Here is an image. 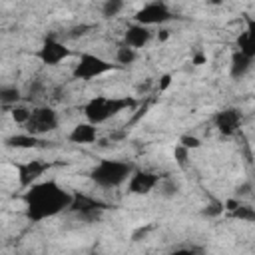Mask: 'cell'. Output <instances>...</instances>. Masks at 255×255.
<instances>
[{"instance_id": "cell-32", "label": "cell", "mask_w": 255, "mask_h": 255, "mask_svg": "<svg viewBox=\"0 0 255 255\" xmlns=\"http://www.w3.org/2000/svg\"><path fill=\"white\" fill-rule=\"evenodd\" d=\"M92 255H98V253H92Z\"/></svg>"}, {"instance_id": "cell-8", "label": "cell", "mask_w": 255, "mask_h": 255, "mask_svg": "<svg viewBox=\"0 0 255 255\" xmlns=\"http://www.w3.org/2000/svg\"><path fill=\"white\" fill-rule=\"evenodd\" d=\"M36 56L46 66H58L60 62H64L70 56V48L66 44H62L60 40H56V38H46L42 42V46L38 48Z\"/></svg>"}, {"instance_id": "cell-22", "label": "cell", "mask_w": 255, "mask_h": 255, "mask_svg": "<svg viewBox=\"0 0 255 255\" xmlns=\"http://www.w3.org/2000/svg\"><path fill=\"white\" fill-rule=\"evenodd\" d=\"M173 157H175V163L185 169L187 163H189V149H185V147H181V145L177 143L175 149H173Z\"/></svg>"}, {"instance_id": "cell-17", "label": "cell", "mask_w": 255, "mask_h": 255, "mask_svg": "<svg viewBox=\"0 0 255 255\" xmlns=\"http://www.w3.org/2000/svg\"><path fill=\"white\" fill-rule=\"evenodd\" d=\"M20 98H22V92L16 86H2L0 88V104L14 106V104H18Z\"/></svg>"}, {"instance_id": "cell-26", "label": "cell", "mask_w": 255, "mask_h": 255, "mask_svg": "<svg viewBox=\"0 0 255 255\" xmlns=\"http://www.w3.org/2000/svg\"><path fill=\"white\" fill-rule=\"evenodd\" d=\"M203 213L205 215H219V213H223V203L221 201H211Z\"/></svg>"}, {"instance_id": "cell-15", "label": "cell", "mask_w": 255, "mask_h": 255, "mask_svg": "<svg viewBox=\"0 0 255 255\" xmlns=\"http://www.w3.org/2000/svg\"><path fill=\"white\" fill-rule=\"evenodd\" d=\"M4 143H6V147H14V149H30V147H40L44 141L30 133H16V135L6 137Z\"/></svg>"}, {"instance_id": "cell-4", "label": "cell", "mask_w": 255, "mask_h": 255, "mask_svg": "<svg viewBox=\"0 0 255 255\" xmlns=\"http://www.w3.org/2000/svg\"><path fill=\"white\" fill-rule=\"evenodd\" d=\"M118 68H120L118 64H112V62H108V60H104V58H100L96 54L84 52V54H80L72 76L76 80H94V78H100V76H104L108 72H114Z\"/></svg>"}, {"instance_id": "cell-27", "label": "cell", "mask_w": 255, "mask_h": 255, "mask_svg": "<svg viewBox=\"0 0 255 255\" xmlns=\"http://www.w3.org/2000/svg\"><path fill=\"white\" fill-rule=\"evenodd\" d=\"M86 30H88V26H76V28H74V32H72L70 36H72V38H78V36L86 34Z\"/></svg>"}, {"instance_id": "cell-28", "label": "cell", "mask_w": 255, "mask_h": 255, "mask_svg": "<svg viewBox=\"0 0 255 255\" xmlns=\"http://www.w3.org/2000/svg\"><path fill=\"white\" fill-rule=\"evenodd\" d=\"M169 255H197L193 249H175V251H171Z\"/></svg>"}, {"instance_id": "cell-25", "label": "cell", "mask_w": 255, "mask_h": 255, "mask_svg": "<svg viewBox=\"0 0 255 255\" xmlns=\"http://www.w3.org/2000/svg\"><path fill=\"white\" fill-rule=\"evenodd\" d=\"M42 82L40 80H34L30 86H28V100H32V98H38L40 96V92H42Z\"/></svg>"}, {"instance_id": "cell-2", "label": "cell", "mask_w": 255, "mask_h": 255, "mask_svg": "<svg viewBox=\"0 0 255 255\" xmlns=\"http://www.w3.org/2000/svg\"><path fill=\"white\" fill-rule=\"evenodd\" d=\"M133 98H108V96H96L84 106V116L90 124L98 126L108 122L110 118L118 116L120 112H126L129 108H135Z\"/></svg>"}, {"instance_id": "cell-31", "label": "cell", "mask_w": 255, "mask_h": 255, "mask_svg": "<svg viewBox=\"0 0 255 255\" xmlns=\"http://www.w3.org/2000/svg\"><path fill=\"white\" fill-rule=\"evenodd\" d=\"M165 38H167V32H165V30H163V32H161V34H159V40H165Z\"/></svg>"}, {"instance_id": "cell-16", "label": "cell", "mask_w": 255, "mask_h": 255, "mask_svg": "<svg viewBox=\"0 0 255 255\" xmlns=\"http://www.w3.org/2000/svg\"><path fill=\"white\" fill-rule=\"evenodd\" d=\"M237 50L241 54H245L247 58H255V30H253V24H249V30H245L237 38Z\"/></svg>"}, {"instance_id": "cell-6", "label": "cell", "mask_w": 255, "mask_h": 255, "mask_svg": "<svg viewBox=\"0 0 255 255\" xmlns=\"http://www.w3.org/2000/svg\"><path fill=\"white\" fill-rule=\"evenodd\" d=\"M72 213H76L82 221H98L102 217V213L108 209V205L96 197H90V195H78V193H72V203L68 207Z\"/></svg>"}, {"instance_id": "cell-19", "label": "cell", "mask_w": 255, "mask_h": 255, "mask_svg": "<svg viewBox=\"0 0 255 255\" xmlns=\"http://www.w3.org/2000/svg\"><path fill=\"white\" fill-rule=\"evenodd\" d=\"M122 10H124V2H120V0H108V2L102 4V16L104 18L118 16Z\"/></svg>"}, {"instance_id": "cell-5", "label": "cell", "mask_w": 255, "mask_h": 255, "mask_svg": "<svg viewBox=\"0 0 255 255\" xmlns=\"http://www.w3.org/2000/svg\"><path fill=\"white\" fill-rule=\"evenodd\" d=\"M24 128H26V133L36 135V137L50 133L58 128V114H56V110H52L48 106H38L32 110L30 120Z\"/></svg>"}, {"instance_id": "cell-24", "label": "cell", "mask_w": 255, "mask_h": 255, "mask_svg": "<svg viewBox=\"0 0 255 255\" xmlns=\"http://www.w3.org/2000/svg\"><path fill=\"white\" fill-rule=\"evenodd\" d=\"M179 145L185 147V149H197L201 145V141L197 137H193V135H181L179 137Z\"/></svg>"}, {"instance_id": "cell-14", "label": "cell", "mask_w": 255, "mask_h": 255, "mask_svg": "<svg viewBox=\"0 0 255 255\" xmlns=\"http://www.w3.org/2000/svg\"><path fill=\"white\" fill-rule=\"evenodd\" d=\"M251 64H253V58H247L245 54H241L239 50H235L231 54V64H229V74L233 80H239L243 78L249 70H251Z\"/></svg>"}, {"instance_id": "cell-18", "label": "cell", "mask_w": 255, "mask_h": 255, "mask_svg": "<svg viewBox=\"0 0 255 255\" xmlns=\"http://www.w3.org/2000/svg\"><path fill=\"white\" fill-rule=\"evenodd\" d=\"M135 60V50H131L129 46H120L118 50H116V62H118V66L122 68V66H128V64H131Z\"/></svg>"}, {"instance_id": "cell-20", "label": "cell", "mask_w": 255, "mask_h": 255, "mask_svg": "<svg viewBox=\"0 0 255 255\" xmlns=\"http://www.w3.org/2000/svg\"><path fill=\"white\" fill-rule=\"evenodd\" d=\"M30 114H32V110H30V108H26V106H14V108H12V112H10L12 120H14L16 124H22V126H26V124H28Z\"/></svg>"}, {"instance_id": "cell-30", "label": "cell", "mask_w": 255, "mask_h": 255, "mask_svg": "<svg viewBox=\"0 0 255 255\" xmlns=\"http://www.w3.org/2000/svg\"><path fill=\"white\" fill-rule=\"evenodd\" d=\"M203 62H205V58H203L201 54H197V56L193 58V64H197V66H199V64H203Z\"/></svg>"}, {"instance_id": "cell-21", "label": "cell", "mask_w": 255, "mask_h": 255, "mask_svg": "<svg viewBox=\"0 0 255 255\" xmlns=\"http://www.w3.org/2000/svg\"><path fill=\"white\" fill-rule=\"evenodd\" d=\"M231 217L235 219H245V221H253L255 219V211L251 205H237L233 211H231Z\"/></svg>"}, {"instance_id": "cell-10", "label": "cell", "mask_w": 255, "mask_h": 255, "mask_svg": "<svg viewBox=\"0 0 255 255\" xmlns=\"http://www.w3.org/2000/svg\"><path fill=\"white\" fill-rule=\"evenodd\" d=\"M161 181V177L153 171H141V169H135L129 179H128V191L133 193V195H147L151 189L157 187V183Z\"/></svg>"}, {"instance_id": "cell-29", "label": "cell", "mask_w": 255, "mask_h": 255, "mask_svg": "<svg viewBox=\"0 0 255 255\" xmlns=\"http://www.w3.org/2000/svg\"><path fill=\"white\" fill-rule=\"evenodd\" d=\"M169 84H171V76H169V74H165V76L161 78V84H159V90H165V88H167Z\"/></svg>"}, {"instance_id": "cell-1", "label": "cell", "mask_w": 255, "mask_h": 255, "mask_svg": "<svg viewBox=\"0 0 255 255\" xmlns=\"http://www.w3.org/2000/svg\"><path fill=\"white\" fill-rule=\"evenodd\" d=\"M72 203V193L60 187L56 181H40L28 187L24 193V205H26V217L34 223L44 221L48 217H54L68 209Z\"/></svg>"}, {"instance_id": "cell-9", "label": "cell", "mask_w": 255, "mask_h": 255, "mask_svg": "<svg viewBox=\"0 0 255 255\" xmlns=\"http://www.w3.org/2000/svg\"><path fill=\"white\" fill-rule=\"evenodd\" d=\"M48 169H50V163L48 161H42V159H28L24 163H18L16 165V171H18L20 187H24V189L32 187Z\"/></svg>"}, {"instance_id": "cell-3", "label": "cell", "mask_w": 255, "mask_h": 255, "mask_svg": "<svg viewBox=\"0 0 255 255\" xmlns=\"http://www.w3.org/2000/svg\"><path fill=\"white\" fill-rule=\"evenodd\" d=\"M135 171V165L131 161H120V159H102L94 165L90 171V177L100 187H118L124 181L129 179V175Z\"/></svg>"}, {"instance_id": "cell-11", "label": "cell", "mask_w": 255, "mask_h": 255, "mask_svg": "<svg viewBox=\"0 0 255 255\" xmlns=\"http://www.w3.org/2000/svg\"><path fill=\"white\" fill-rule=\"evenodd\" d=\"M213 124L221 133H235L241 124V114L235 108H225L213 116Z\"/></svg>"}, {"instance_id": "cell-13", "label": "cell", "mask_w": 255, "mask_h": 255, "mask_svg": "<svg viewBox=\"0 0 255 255\" xmlns=\"http://www.w3.org/2000/svg\"><path fill=\"white\" fill-rule=\"evenodd\" d=\"M68 139L72 143H92L98 139V128L90 122H84V124H76L68 135Z\"/></svg>"}, {"instance_id": "cell-7", "label": "cell", "mask_w": 255, "mask_h": 255, "mask_svg": "<svg viewBox=\"0 0 255 255\" xmlns=\"http://www.w3.org/2000/svg\"><path fill=\"white\" fill-rule=\"evenodd\" d=\"M171 18H173V14H171V10L167 8V4H163V2H149V4H143V6L135 12V16H133L135 24L145 26V28L157 26V24H163V22H169Z\"/></svg>"}, {"instance_id": "cell-12", "label": "cell", "mask_w": 255, "mask_h": 255, "mask_svg": "<svg viewBox=\"0 0 255 255\" xmlns=\"http://www.w3.org/2000/svg\"><path fill=\"white\" fill-rule=\"evenodd\" d=\"M149 40H151V30L145 28V26H139V24L128 26V30H126V34H124V42H126V46H129L131 50L143 48Z\"/></svg>"}, {"instance_id": "cell-23", "label": "cell", "mask_w": 255, "mask_h": 255, "mask_svg": "<svg viewBox=\"0 0 255 255\" xmlns=\"http://www.w3.org/2000/svg\"><path fill=\"white\" fill-rule=\"evenodd\" d=\"M157 185H159V191H161V195H163V197H173V195L177 193V189H179V185H177L175 181H171V179L159 181Z\"/></svg>"}]
</instances>
